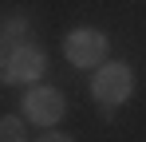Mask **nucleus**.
I'll list each match as a JSON object with an SVG mask.
<instances>
[{"mask_svg":"<svg viewBox=\"0 0 146 142\" xmlns=\"http://www.w3.org/2000/svg\"><path fill=\"white\" fill-rule=\"evenodd\" d=\"M134 95V71L119 63V59H107L95 67V79H91V99H95L103 111H115L122 103H130Z\"/></svg>","mask_w":146,"mask_h":142,"instance_id":"nucleus-1","label":"nucleus"},{"mask_svg":"<svg viewBox=\"0 0 146 142\" xmlns=\"http://www.w3.org/2000/svg\"><path fill=\"white\" fill-rule=\"evenodd\" d=\"M63 55H67V63L71 67H91L95 71L99 63H107V55H111V40L99 32V28H75L63 36Z\"/></svg>","mask_w":146,"mask_h":142,"instance_id":"nucleus-2","label":"nucleus"},{"mask_svg":"<svg viewBox=\"0 0 146 142\" xmlns=\"http://www.w3.org/2000/svg\"><path fill=\"white\" fill-rule=\"evenodd\" d=\"M44 71H48V55H44V47L24 40V44H16L8 55H4L0 75H4L8 83H40Z\"/></svg>","mask_w":146,"mask_h":142,"instance_id":"nucleus-3","label":"nucleus"},{"mask_svg":"<svg viewBox=\"0 0 146 142\" xmlns=\"http://www.w3.org/2000/svg\"><path fill=\"white\" fill-rule=\"evenodd\" d=\"M63 111H67V99H63V91H55V87H36L32 83V91H24V103H20V115L32 118L36 126H55L59 118H63Z\"/></svg>","mask_w":146,"mask_h":142,"instance_id":"nucleus-4","label":"nucleus"},{"mask_svg":"<svg viewBox=\"0 0 146 142\" xmlns=\"http://www.w3.org/2000/svg\"><path fill=\"white\" fill-rule=\"evenodd\" d=\"M0 142H28V118L20 115H4L0 118Z\"/></svg>","mask_w":146,"mask_h":142,"instance_id":"nucleus-5","label":"nucleus"},{"mask_svg":"<svg viewBox=\"0 0 146 142\" xmlns=\"http://www.w3.org/2000/svg\"><path fill=\"white\" fill-rule=\"evenodd\" d=\"M36 142H75V138H71V134H63V130H51V126H48Z\"/></svg>","mask_w":146,"mask_h":142,"instance_id":"nucleus-6","label":"nucleus"}]
</instances>
